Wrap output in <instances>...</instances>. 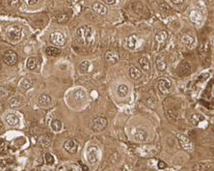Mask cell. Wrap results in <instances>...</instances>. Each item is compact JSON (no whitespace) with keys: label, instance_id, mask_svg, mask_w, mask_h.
<instances>
[{"label":"cell","instance_id":"1","mask_svg":"<svg viewBox=\"0 0 214 171\" xmlns=\"http://www.w3.org/2000/svg\"><path fill=\"white\" fill-rule=\"evenodd\" d=\"M76 36L79 43H81L82 45L86 46H92L96 40L95 30L88 25H83L81 27H79L76 31Z\"/></svg>","mask_w":214,"mask_h":171},{"label":"cell","instance_id":"2","mask_svg":"<svg viewBox=\"0 0 214 171\" xmlns=\"http://www.w3.org/2000/svg\"><path fill=\"white\" fill-rule=\"evenodd\" d=\"M100 151L97 146L93 145V146H90V147L87 148L86 158L90 163H92V164L96 163L100 160Z\"/></svg>","mask_w":214,"mask_h":171},{"label":"cell","instance_id":"3","mask_svg":"<svg viewBox=\"0 0 214 171\" xmlns=\"http://www.w3.org/2000/svg\"><path fill=\"white\" fill-rule=\"evenodd\" d=\"M49 40L52 44L56 46H64L67 42L65 35L60 31L52 32L49 36Z\"/></svg>","mask_w":214,"mask_h":171},{"label":"cell","instance_id":"4","mask_svg":"<svg viewBox=\"0 0 214 171\" xmlns=\"http://www.w3.org/2000/svg\"><path fill=\"white\" fill-rule=\"evenodd\" d=\"M167 38H168V33L166 31H162L158 32L155 37H154V46H155V50H159L161 48L165 46L167 42Z\"/></svg>","mask_w":214,"mask_h":171},{"label":"cell","instance_id":"5","mask_svg":"<svg viewBox=\"0 0 214 171\" xmlns=\"http://www.w3.org/2000/svg\"><path fill=\"white\" fill-rule=\"evenodd\" d=\"M106 126H107V119L104 117H96L92 121L91 124L92 130L96 132L103 131L106 128Z\"/></svg>","mask_w":214,"mask_h":171},{"label":"cell","instance_id":"6","mask_svg":"<svg viewBox=\"0 0 214 171\" xmlns=\"http://www.w3.org/2000/svg\"><path fill=\"white\" fill-rule=\"evenodd\" d=\"M7 37L12 42H18L21 38V29L16 25L11 26L7 31Z\"/></svg>","mask_w":214,"mask_h":171},{"label":"cell","instance_id":"7","mask_svg":"<svg viewBox=\"0 0 214 171\" xmlns=\"http://www.w3.org/2000/svg\"><path fill=\"white\" fill-rule=\"evenodd\" d=\"M157 87L161 94L167 95L170 93L171 88H172V82L167 78H161L157 82Z\"/></svg>","mask_w":214,"mask_h":171},{"label":"cell","instance_id":"8","mask_svg":"<svg viewBox=\"0 0 214 171\" xmlns=\"http://www.w3.org/2000/svg\"><path fill=\"white\" fill-rule=\"evenodd\" d=\"M178 138H179V142H180V144L183 150H185L187 152H192L194 150L191 140L188 137H186L185 136H182V134H180Z\"/></svg>","mask_w":214,"mask_h":171},{"label":"cell","instance_id":"9","mask_svg":"<svg viewBox=\"0 0 214 171\" xmlns=\"http://www.w3.org/2000/svg\"><path fill=\"white\" fill-rule=\"evenodd\" d=\"M3 59L5 64H7L8 66H13L16 64V60H17V55L14 50H7L5 51Z\"/></svg>","mask_w":214,"mask_h":171},{"label":"cell","instance_id":"10","mask_svg":"<svg viewBox=\"0 0 214 171\" xmlns=\"http://www.w3.org/2000/svg\"><path fill=\"white\" fill-rule=\"evenodd\" d=\"M191 72V66L189 65L188 62L186 61H182L178 66V74L180 76H186L188 75H190Z\"/></svg>","mask_w":214,"mask_h":171},{"label":"cell","instance_id":"11","mask_svg":"<svg viewBox=\"0 0 214 171\" xmlns=\"http://www.w3.org/2000/svg\"><path fill=\"white\" fill-rule=\"evenodd\" d=\"M64 148L67 152H69L70 154H75L78 150V144L75 140H67V141L64 143Z\"/></svg>","mask_w":214,"mask_h":171},{"label":"cell","instance_id":"12","mask_svg":"<svg viewBox=\"0 0 214 171\" xmlns=\"http://www.w3.org/2000/svg\"><path fill=\"white\" fill-rule=\"evenodd\" d=\"M104 58H105V60L107 61V62L111 63V64H116V63H118L120 56H119L118 52L113 51V50H108L105 53Z\"/></svg>","mask_w":214,"mask_h":171},{"label":"cell","instance_id":"13","mask_svg":"<svg viewBox=\"0 0 214 171\" xmlns=\"http://www.w3.org/2000/svg\"><path fill=\"white\" fill-rule=\"evenodd\" d=\"M189 17H190L191 21L195 24H198V25H200L201 21H203V16H201V12H199L198 10H192L190 12Z\"/></svg>","mask_w":214,"mask_h":171},{"label":"cell","instance_id":"14","mask_svg":"<svg viewBox=\"0 0 214 171\" xmlns=\"http://www.w3.org/2000/svg\"><path fill=\"white\" fill-rule=\"evenodd\" d=\"M180 40L182 42V44L185 45L187 47H192L195 45V38L190 34H187V33L182 34Z\"/></svg>","mask_w":214,"mask_h":171},{"label":"cell","instance_id":"15","mask_svg":"<svg viewBox=\"0 0 214 171\" xmlns=\"http://www.w3.org/2000/svg\"><path fill=\"white\" fill-rule=\"evenodd\" d=\"M133 136L137 141L144 142V141H146L147 137H148V133H147V132L143 129H136L133 132Z\"/></svg>","mask_w":214,"mask_h":171},{"label":"cell","instance_id":"16","mask_svg":"<svg viewBox=\"0 0 214 171\" xmlns=\"http://www.w3.org/2000/svg\"><path fill=\"white\" fill-rule=\"evenodd\" d=\"M199 52L201 57H207L209 55L210 52V47H209V42H204L201 43L199 46Z\"/></svg>","mask_w":214,"mask_h":171},{"label":"cell","instance_id":"17","mask_svg":"<svg viewBox=\"0 0 214 171\" xmlns=\"http://www.w3.org/2000/svg\"><path fill=\"white\" fill-rule=\"evenodd\" d=\"M51 97L47 94H42L38 98V103L41 106H47L51 103Z\"/></svg>","mask_w":214,"mask_h":171},{"label":"cell","instance_id":"18","mask_svg":"<svg viewBox=\"0 0 214 171\" xmlns=\"http://www.w3.org/2000/svg\"><path fill=\"white\" fill-rule=\"evenodd\" d=\"M138 41H139L138 36L135 34H132L129 36V37H127V39H126V46L128 48H130V50H134V48L137 46Z\"/></svg>","mask_w":214,"mask_h":171},{"label":"cell","instance_id":"19","mask_svg":"<svg viewBox=\"0 0 214 171\" xmlns=\"http://www.w3.org/2000/svg\"><path fill=\"white\" fill-rule=\"evenodd\" d=\"M92 8H93V10L96 12V14H99L100 16H105L107 14V8L101 3H99V2L94 3L93 7H92Z\"/></svg>","mask_w":214,"mask_h":171},{"label":"cell","instance_id":"20","mask_svg":"<svg viewBox=\"0 0 214 171\" xmlns=\"http://www.w3.org/2000/svg\"><path fill=\"white\" fill-rule=\"evenodd\" d=\"M155 65H156V68L158 71H160V72H163L166 70L167 68V63H166V59H165L164 56L160 55V56H158L156 58V61H155Z\"/></svg>","mask_w":214,"mask_h":171},{"label":"cell","instance_id":"21","mask_svg":"<svg viewBox=\"0 0 214 171\" xmlns=\"http://www.w3.org/2000/svg\"><path fill=\"white\" fill-rule=\"evenodd\" d=\"M6 122H7V123L12 127H16L18 124H20V119H18L16 115L10 113L6 116Z\"/></svg>","mask_w":214,"mask_h":171},{"label":"cell","instance_id":"22","mask_svg":"<svg viewBox=\"0 0 214 171\" xmlns=\"http://www.w3.org/2000/svg\"><path fill=\"white\" fill-rule=\"evenodd\" d=\"M203 121H205V117L201 114L195 113V114H192L190 117V122L194 126H198L201 122H203Z\"/></svg>","mask_w":214,"mask_h":171},{"label":"cell","instance_id":"23","mask_svg":"<svg viewBox=\"0 0 214 171\" xmlns=\"http://www.w3.org/2000/svg\"><path fill=\"white\" fill-rule=\"evenodd\" d=\"M22 98L21 97H13L9 100V105L11 107H17L22 105Z\"/></svg>","mask_w":214,"mask_h":171},{"label":"cell","instance_id":"24","mask_svg":"<svg viewBox=\"0 0 214 171\" xmlns=\"http://www.w3.org/2000/svg\"><path fill=\"white\" fill-rule=\"evenodd\" d=\"M73 99H74L76 102H81L85 99V97H86V93H85V91L83 89H78L76 90L74 93H73Z\"/></svg>","mask_w":214,"mask_h":171},{"label":"cell","instance_id":"25","mask_svg":"<svg viewBox=\"0 0 214 171\" xmlns=\"http://www.w3.org/2000/svg\"><path fill=\"white\" fill-rule=\"evenodd\" d=\"M139 65L145 72H148L150 71V62L146 57H142L139 59Z\"/></svg>","mask_w":214,"mask_h":171},{"label":"cell","instance_id":"26","mask_svg":"<svg viewBox=\"0 0 214 171\" xmlns=\"http://www.w3.org/2000/svg\"><path fill=\"white\" fill-rule=\"evenodd\" d=\"M129 76L133 79H139L142 76V72L138 68H136V67H131L129 70Z\"/></svg>","mask_w":214,"mask_h":171},{"label":"cell","instance_id":"27","mask_svg":"<svg viewBox=\"0 0 214 171\" xmlns=\"http://www.w3.org/2000/svg\"><path fill=\"white\" fill-rule=\"evenodd\" d=\"M45 52L47 55H49V56H58L61 53V50L55 46H47L45 48Z\"/></svg>","mask_w":214,"mask_h":171},{"label":"cell","instance_id":"28","mask_svg":"<svg viewBox=\"0 0 214 171\" xmlns=\"http://www.w3.org/2000/svg\"><path fill=\"white\" fill-rule=\"evenodd\" d=\"M26 67L28 70H35L37 67H38V60H37V58L35 57H30L28 60H27V63H26Z\"/></svg>","mask_w":214,"mask_h":171},{"label":"cell","instance_id":"29","mask_svg":"<svg viewBox=\"0 0 214 171\" xmlns=\"http://www.w3.org/2000/svg\"><path fill=\"white\" fill-rule=\"evenodd\" d=\"M128 94V87L125 84H121L118 86V95L121 98H125Z\"/></svg>","mask_w":214,"mask_h":171},{"label":"cell","instance_id":"30","mask_svg":"<svg viewBox=\"0 0 214 171\" xmlns=\"http://www.w3.org/2000/svg\"><path fill=\"white\" fill-rule=\"evenodd\" d=\"M211 167L212 165L209 162H200L195 168H196L197 171H209V169H211Z\"/></svg>","mask_w":214,"mask_h":171},{"label":"cell","instance_id":"31","mask_svg":"<svg viewBox=\"0 0 214 171\" xmlns=\"http://www.w3.org/2000/svg\"><path fill=\"white\" fill-rule=\"evenodd\" d=\"M91 66L92 65L89 61L85 60V61H83V62H81L80 65H79V70H80L81 72H89Z\"/></svg>","mask_w":214,"mask_h":171},{"label":"cell","instance_id":"32","mask_svg":"<svg viewBox=\"0 0 214 171\" xmlns=\"http://www.w3.org/2000/svg\"><path fill=\"white\" fill-rule=\"evenodd\" d=\"M62 122H61L60 120H54L52 121V123H51V129L54 131V132H60L61 130H62Z\"/></svg>","mask_w":214,"mask_h":171},{"label":"cell","instance_id":"33","mask_svg":"<svg viewBox=\"0 0 214 171\" xmlns=\"http://www.w3.org/2000/svg\"><path fill=\"white\" fill-rule=\"evenodd\" d=\"M20 85L24 89H30V88H32L33 83L27 78H22L20 80Z\"/></svg>","mask_w":214,"mask_h":171},{"label":"cell","instance_id":"34","mask_svg":"<svg viewBox=\"0 0 214 171\" xmlns=\"http://www.w3.org/2000/svg\"><path fill=\"white\" fill-rule=\"evenodd\" d=\"M45 162L47 164H53L54 163V157L50 154V153H46L45 155Z\"/></svg>","mask_w":214,"mask_h":171},{"label":"cell","instance_id":"35","mask_svg":"<svg viewBox=\"0 0 214 171\" xmlns=\"http://www.w3.org/2000/svg\"><path fill=\"white\" fill-rule=\"evenodd\" d=\"M20 0H7V3L10 7H16V6L18 5Z\"/></svg>","mask_w":214,"mask_h":171},{"label":"cell","instance_id":"36","mask_svg":"<svg viewBox=\"0 0 214 171\" xmlns=\"http://www.w3.org/2000/svg\"><path fill=\"white\" fill-rule=\"evenodd\" d=\"M172 1L173 4L176 5V6H180L181 4H183V2H184V0H171Z\"/></svg>","mask_w":214,"mask_h":171},{"label":"cell","instance_id":"37","mask_svg":"<svg viewBox=\"0 0 214 171\" xmlns=\"http://www.w3.org/2000/svg\"><path fill=\"white\" fill-rule=\"evenodd\" d=\"M25 1H26L29 5H35L37 2H38V0H25Z\"/></svg>","mask_w":214,"mask_h":171},{"label":"cell","instance_id":"38","mask_svg":"<svg viewBox=\"0 0 214 171\" xmlns=\"http://www.w3.org/2000/svg\"><path fill=\"white\" fill-rule=\"evenodd\" d=\"M158 167H159V168H165V167H166V164H165L163 162H158Z\"/></svg>","mask_w":214,"mask_h":171},{"label":"cell","instance_id":"39","mask_svg":"<svg viewBox=\"0 0 214 171\" xmlns=\"http://www.w3.org/2000/svg\"><path fill=\"white\" fill-rule=\"evenodd\" d=\"M104 2L108 5H112V4H115L116 0H104Z\"/></svg>","mask_w":214,"mask_h":171}]
</instances>
